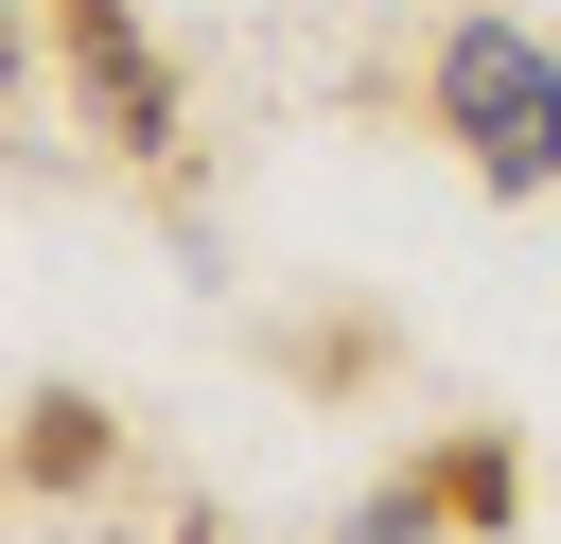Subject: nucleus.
<instances>
[{"label": "nucleus", "instance_id": "obj_1", "mask_svg": "<svg viewBox=\"0 0 561 544\" xmlns=\"http://www.w3.org/2000/svg\"><path fill=\"white\" fill-rule=\"evenodd\" d=\"M421 123L456 140L473 193H561V53L508 18V0H456L438 53H421Z\"/></svg>", "mask_w": 561, "mask_h": 544}, {"label": "nucleus", "instance_id": "obj_2", "mask_svg": "<svg viewBox=\"0 0 561 544\" xmlns=\"http://www.w3.org/2000/svg\"><path fill=\"white\" fill-rule=\"evenodd\" d=\"M53 18V53H70V88H88V123L123 140V158H175L193 123H175V70H158V35H140V0H35Z\"/></svg>", "mask_w": 561, "mask_h": 544}, {"label": "nucleus", "instance_id": "obj_3", "mask_svg": "<svg viewBox=\"0 0 561 544\" xmlns=\"http://www.w3.org/2000/svg\"><path fill=\"white\" fill-rule=\"evenodd\" d=\"M403 491H421V509H438V526H508V491H526V456H508V439H491V421H473V439H438V456H421V474H403Z\"/></svg>", "mask_w": 561, "mask_h": 544}, {"label": "nucleus", "instance_id": "obj_4", "mask_svg": "<svg viewBox=\"0 0 561 544\" xmlns=\"http://www.w3.org/2000/svg\"><path fill=\"white\" fill-rule=\"evenodd\" d=\"M88 456H105V404L88 386H35L18 404V474H88Z\"/></svg>", "mask_w": 561, "mask_h": 544}, {"label": "nucleus", "instance_id": "obj_5", "mask_svg": "<svg viewBox=\"0 0 561 544\" xmlns=\"http://www.w3.org/2000/svg\"><path fill=\"white\" fill-rule=\"evenodd\" d=\"M333 544H438V509H421V491H368V509H351Z\"/></svg>", "mask_w": 561, "mask_h": 544}, {"label": "nucleus", "instance_id": "obj_6", "mask_svg": "<svg viewBox=\"0 0 561 544\" xmlns=\"http://www.w3.org/2000/svg\"><path fill=\"white\" fill-rule=\"evenodd\" d=\"M18 88H35V35H18V0H0V123H18Z\"/></svg>", "mask_w": 561, "mask_h": 544}]
</instances>
